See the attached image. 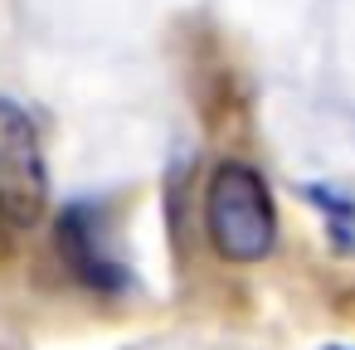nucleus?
<instances>
[{"label":"nucleus","mask_w":355,"mask_h":350,"mask_svg":"<svg viewBox=\"0 0 355 350\" xmlns=\"http://www.w3.org/2000/svg\"><path fill=\"white\" fill-rule=\"evenodd\" d=\"M205 234L219 258L229 263H263L277 243V209L268 195V180L243 166L224 161L209 175L205 190Z\"/></svg>","instance_id":"1"},{"label":"nucleus","mask_w":355,"mask_h":350,"mask_svg":"<svg viewBox=\"0 0 355 350\" xmlns=\"http://www.w3.org/2000/svg\"><path fill=\"white\" fill-rule=\"evenodd\" d=\"M49 209V166L40 151V132L15 107L0 98V224L6 229H35Z\"/></svg>","instance_id":"2"},{"label":"nucleus","mask_w":355,"mask_h":350,"mask_svg":"<svg viewBox=\"0 0 355 350\" xmlns=\"http://www.w3.org/2000/svg\"><path fill=\"white\" fill-rule=\"evenodd\" d=\"M59 253H64V263L73 268V277L88 282V287L112 292V287L127 282V268H122V258H117V248H112V234H107V214H103L93 200L69 204V209L59 214Z\"/></svg>","instance_id":"3"}]
</instances>
